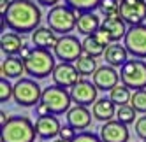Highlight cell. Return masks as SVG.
<instances>
[{"label":"cell","mask_w":146,"mask_h":142,"mask_svg":"<svg viewBox=\"0 0 146 142\" xmlns=\"http://www.w3.org/2000/svg\"><path fill=\"white\" fill-rule=\"evenodd\" d=\"M40 18L42 12L34 0H13L2 21H5L13 32L23 35L27 32H35L40 25Z\"/></svg>","instance_id":"6da1fadb"},{"label":"cell","mask_w":146,"mask_h":142,"mask_svg":"<svg viewBox=\"0 0 146 142\" xmlns=\"http://www.w3.org/2000/svg\"><path fill=\"white\" fill-rule=\"evenodd\" d=\"M35 125L27 116H13L0 130L2 142H35Z\"/></svg>","instance_id":"7a4b0ae2"},{"label":"cell","mask_w":146,"mask_h":142,"mask_svg":"<svg viewBox=\"0 0 146 142\" xmlns=\"http://www.w3.org/2000/svg\"><path fill=\"white\" fill-rule=\"evenodd\" d=\"M55 55L48 51V49H39V47H32L30 55L23 60L25 62V70L30 77L34 79H44L49 74L53 76L55 72Z\"/></svg>","instance_id":"3957f363"},{"label":"cell","mask_w":146,"mask_h":142,"mask_svg":"<svg viewBox=\"0 0 146 142\" xmlns=\"http://www.w3.org/2000/svg\"><path fill=\"white\" fill-rule=\"evenodd\" d=\"M46 19H48V26L55 34L70 35V32L76 28L78 23V12H74L67 4H58L53 9H49Z\"/></svg>","instance_id":"277c9868"},{"label":"cell","mask_w":146,"mask_h":142,"mask_svg":"<svg viewBox=\"0 0 146 142\" xmlns=\"http://www.w3.org/2000/svg\"><path fill=\"white\" fill-rule=\"evenodd\" d=\"M40 104H44L49 110V114L53 116H60V114H67L72 98H70V91H67V88H60L56 84L46 86L42 89V98H40Z\"/></svg>","instance_id":"5b68a950"},{"label":"cell","mask_w":146,"mask_h":142,"mask_svg":"<svg viewBox=\"0 0 146 142\" xmlns=\"http://www.w3.org/2000/svg\"><path fill=\"white\" fill-rule=\"evenodd\" d=\"M13 98H14V102L21 107H34V105L40 104L42 89L37 84V81L28 79V77H21V79H18L16 84H14Z\"/></svg>","instance_id":"8992f818"},{"label":"cell","mask_w":146,"mask_h":142,"mask_svg":"<svg viewBox=\"0 0 146 142\" xmlns=\"http://www.w3.org/2000/svg\"><path fill=\"white\" fill-rule=\"evenodd\" d=\"M120 83L134 91L146 89V62L129 60L120 68Z\"/></svg>","instance_id":"52a82bcc"},{"label":"cell","mask_w":146,"mask_h":142,"mask_svg":"<svg viewBox=\"0 0 146 142\" xmlns=\"http://www.w3.org/2000/svg\"><path fill=\"white\" fill-rule=\"evenodd\" d=\"M53 55L60 60V63L78 62L83 56V42L76 35H62L53 49Z\"/></svg>","instance_id":"ba28073f"},{"label":"cell","mask_w":146,"mask_h":142,"mask_svg":"<svg viewBox=\"0 0 146 142\" xmlns=\"http://www.w3.org/2000/svg\"><path fill=\"white\" fill-rule=\"evenodd\" d=\"M123 46L134 58H146V25L129 26Z\"/></svg>","instance_id":"9c48e42d"},{"label":"cell","mask_w":146,"mask_h":142,"mask_svg":"<svg viewBox=\"0 0 146 142\" xmlns=\"http://www.w3.org/2000/svg\"><path fill=\"white\" fill-rule=\"evenodd\" d=\"M120 18L129 26L144 25L146 0H123V2H120Z\"/></svg>","instance_id":"30bf717a"},{"label":"cell","mask_w":146,"mask_h":142,"mask_svg":"<svg viewBox=\"0 0 146 142\" xmlns=\"http://www.w3.org/2000/svg\"><path fill=\"white\" fill-rule=\"evenodd\" d=\"M97 86L92 83V81H85L81 79L79 83L70 88V98L76 105H83V107H88V105H93L97 102Z\"/></svg>","instance_id":"8fae6325"},{"label":"cell","mask_w":146,"mask_h":142,"mask_svg":"<svg viewBox=\"0 0 146 142\" xmlns=\"http://www.w3.org/2000/svg\"><path fill=\"white\" fill-rule=\"evenodd\" d=\"M51 77H53V84L60 88H74L81 81V74L72 63H58Z\"/></svg>","instance_id":"7c38bea8"},{"label":"cell","mask_w":146,"mask_h":142,"mask_svg":"<svg viewBox=\"0 0 146 142\" xmlns=\"http://www.w3.org/2000/svg\"><path fill=\"white\" fill-rule=\"evenodd\" d=\"M92 83L97 86L100 91H111L114 86L120 84V74L116 68L111 65H102L95 70V74L92 76Z\"/></svg>","instance_id":"4fadbf2b"},{"label":"cell","mask_w":146,"mask_h":142,"mask_svg":"<svg viewBox=\"0 0 146 142\" xmlns=\"http://www.w3.org/2000/svg\"><path fill=\"white\" fill-rule=\"evenodd\" d=\"M129 128L127 125L120 123L118 119L108 121L100 126V139L102 142H129Z\"/></svg>","instance_id":"5bb4252c"},{"label":"cell","mask_w":146,"mask_h":142,"mask_svg":"<svg viewBox=\"0 0 146 142\" xmlns=\"http://www.w3.org/2000/svg\"><path fill=\"white\" fill-rule=\"evenodd\" d=\"M127 23L123 21L120 16H109V18H104L102 19V25H100V32L106 34V37L109 39V42L114 44L118 42L120 39H125L127 35Z\"/></svg>","instance_id":"9a60e30c"},{"label":"cell","mask_w":146,"mask_h":142,"mask_svg":"<svg viewBox=\"0 0 146 142\" xmlns=\"http://www.w3.org/2000/svg\"><path fill=\"white\" fill-rule=\"evenodd\" d=\"M35 130H37V135L42 139V140H48V139H55L60 130H62V125L56 116L53 114H48V116H39L35 119Z\"/></svg>","instance_id":"2e32d148"},{"label":"cell","mask_w":146,"mask_h":142,"mask_svg":"<svg viewBox=\"0 0 146 142\" xmlns=\"http://www.w3.org/2000/svg\"><path fill=\"white\" fill-rule=\"evenodd\" d=\"M92 123V112L88 107L83 105H74L69 109L67 112V125L72 126L74 130H86Z\"/></svg>","instance_id":"e0dca14e"},{"label":"cell","mask_w":146,"mask_h":142,"mask_svg":"<svg viewBox=\"0 0 146 142\" xmlns=\"http://www.w3.org/2000/svg\"><path fill=\"white\" fill-rule=\"evenodd\" d=\"M56 34L51 30L49 26H39L35 32H32V44L39 49H55V46L58 44Z\"/></svg>","instance_id":"ac0fdd59"},{"label":"cell","mask_w":146,"mask_h":142,"mask_svg":"<svg viewBox=\"0 0 146 142\" xmlns=\"http://www.w3.org/2000/svg\"><path fill=\"white\" fill-rule=\"evenodd\" d=\"M0 47H2V53L7 55V56L19 55V53H21V49L25 47L23 35H19L16 32L2 34V37H0Z\"/></svg>","instance_id":"d6986e66"},{"label":"cell","mask_w":146,"mask_h":142,"mask_svg":"<svg viewBox=\"0 0 146 142\" xmlns=\"http://www.w3.org/2000/svg\"><path fill=\"white\" fill-rule=\"evenodd\" d=\"M100 18L93 12H86V14H78V23H76V28L78 32L83 34L85 37H90V35H95L99 30H100Z\"/></svg>","instance_id":"ffe728a7"},{"label":"cell","mask_w":146,"mask_h":142,"mask_svg":"<svg viewBox=\"0 0 146 142\" xmlns=\"http://www.w3.org/2000/svg\"><path fill=\"white\" fill-rule=\"evenodd\" d=\"M104 58H106V65H111V67H123L125 63L129 62V51L125 49V46L114 42V44H109L106 53H104Z\"/></svg>","instance_id":"44dd1931"},{"label":"cell","mask_w":146,"mask_h":142,"mask_svg":"<svg viewBox=\"0 0 146 142\" xmlns=\"http://www.w3.org/2000/svg\"><path fill=\"white\" fill-rule=\"evenodd\" d=\"M23 74H27V70H25V62L21 56H7L2 62V77L21 79Z\"/></svg>","instance_id":"7402d4cb"},{"label":"cell","mask_w":146,"mask_h":142,"mask_svg":"<svg viewBox=\"0 0 146 142\" xmlns=\"http://www.w3.org/2000/svg\"><path fill=\"white\" fill-rule=\"evenodd\" d=\"M92 114L95 119L108 123V121H113V116H116V105L109 98H99L92 105Z\"/></svg>","instance_id":"603a6c76"},{"label":"cell","mask_w":146,"mask_h":142,"mask_svg":"<svg viewBox=\"0 0 146 142\" xmlns=\"http://www.w3.org/2000/svg\"><path fill=\"white\" fill-rule=\"evenodd\" d=\"M64 2L78 14H86L93 12L95 9H100L104 0H64Z\"/></svg>","instance_id":"cb8c5ba5"},{"label":"cell","mask_w":146,"mask_h":142,"mask_svg":"<svg viewBox=\"0 0 146 142\" xmlns=\"http://www.w3.org/2000/svg\"><path fill=\"white\" fill-rule=\"evenodd\" d=\"M106 49H108V46H104L97 39V35L85 37V40H83V55H86V56H92V58L102 56L106 53Z\"/></svg>","instance_id":"d4e9b609"},{"label":"cell","mask_w":146,"mask_h":142,"mask_svg":"<svg viewBox=\"0 0 146 142\" xmlns=\"http://www.w3.org/2000/svg\"><path fill=\"white\" fill-rule=\"evenodd\" d=\"M130 98H132V93L130 89L125 86V84H118L114 86L111 91H109V100L116 105V107H121V105H129L130 104Z\"/></svg>","instance_id":"484cf974"},{"label":"cell","mask_w":146,"mask_h":142,"mask_svg":"<svg viewBox=\"0 0 146 142\" xmlns=\"http://www.w3.org/2000/svg\"><path fill=\"white\" fill-rule=\"evenodd\" d=\"M76 68H78V72H79L81 76H93L99 67H97L95 58L83 55V56L78 60V62H76Z\"/></svg>","instance_id":"4316f807"},{"label":"cell","mask_w":146,"mask_h":142,"mask_svg":"<svg viewBox=\"0 0 146 142\" xmlns=\"http://www.w3.org/2000/svg\"><path fill=\"white\" fill-rule=\"evenodd\" d=\"M116 119L123 125H132L135 121V109L129 104V105H121L116 107Z\"/></svg>","instance_id":"83f0119b"},{"label":"cell","mask_w":146,"mask_h":142,"mask_svg":"<svg viewBox=\"0 0 146 142\" xmlns=\"http://www.w3.org/2000/svg\"><path fill=\"white\" fill-rule=\"evenodd\" d=\"M130 105L135 109V112L146 114V89H137L132 93Z\"/></svg>","instance_id":"f1b7e54d"},{"label":"cell","mask_w":146,"mask_h":142,"mask_svg":"<svg viewBox=\"0 0 146 142\" xmlns=\"http://www.w3.org/2000/svg\"><path fill=\"white\" fill-rule=\"evenodd\" d=\"M102 14L109 18V16H120V4L116 0H104V4L100 5Z\"/></svg>","instance_id":"f546056e"},{"label":"cell","mask_w":146,"mask_h":142,"mask_svg":"<svg viewBox=\"0 0 146 142\" xmlns=\"http://www.w3.org/2000/svg\"><path fill=\"white\" fill-rule=\"evenodd\" d=\"M13 91H14V84H11L5 77L0 79V102H7L13 97Z\"/></svg>","instance_id":"4dcf8cb0"},{"label":"cell","mask_w":146,"mask_h":142,"mask_svg":"<svg viewBox=\"0 0 146 142\" xmlns=\"http://www.w3.org/2000/svg\"><path fill=\"white\" fill-rule=\"evenodd\" d=\"M76 137H78L76 130L72 128V126H69V125H64V126H62V130H60V133H58V139L65 140V142H72Z\"/></svg>","instance_id":"1f68e13d"},{"label":"cell","mask_w":146,"mask_h":142,"mask_svg":"<svg viewBox=\"0 0 146 142\" xmlns=\"http://www.w3.org/2000/svg\"><path fill=\"white\" fill-rule=\"evenodd\" d=\"M72 142H102L100 135H95L93 131H81Z\"/></svg>","instance_id":"d6a6232c"},{"label":"cell","mask_w":146,"mask_h":142,"mask_svg":"<svg viewBox=\"0 0 146 142\" xmlns=\"http://www.w3.org/2000/svg\"><path fill=\"white\" fill-rule=\"evenodd\" d=\"M135 135H137L143 142H146V116H141L135 121Z\"/></svg>","instance_id":"836d02e7"},{"label":"cell","mask_w":146,"mask_h":142,"mask_svg":"<svg viewBox=\"0 0 146 142\" xmlns=\"http://www.w3.org/2000/svg\"><path fill=\"white\" fill-rule=\"evenodd\" d=\"M9 7H11V2H9V0H0V12H2V18L7 14Z\"/></svg>","instance_id":"e575fe53"},{"label":"cell","mask_w":146,"mask_h":142,"mask_svg":"<svg viewBox=\"0 0 146 142\" xmlns=\"http://www.w3.org/2000/svg\"><path fill=\"white\" fill-rule=\"evenodd\" d=\"M35 110H37V116H48V114H49V110H48V107H46L44 104L35 105Z\"/></svg>","instance_id":"d590c367"},{"label":"cell","mask_w":146,"mask_h":142,"mask_svg":"<svg viewBox=\"0 0 146 142\" xmlns=\"http://www.w3.org/2000/svg\"><path fill=\"white\" fill-rule=\"evenodd\" d=\"M35 2H37V4H40V5H48V7L53 9L55 5H58L60 0H35Z\"/></svg>","instance_id":"8d00e7d4"},{"label":"cell","mask_w":146,"mask_h":142,"mask_svg":"<svg viewBox=\"0 0 146 142\" xmlns=\"http://www.w3.org/2000/svg\"><path fill=\"white\" fill-rule=\"evenodd\" d=\"M9 121V118H7V114H5V110H0V123H2V126Z\"/></svg>","instance_id":"74e56055"},{"label":"cell","mask_w":146,"mask_h":142,"mask_svg":"<svg viewBox=\"0 0 146 142\" xmlns=\"http://www.w3.org/2000/svg\"><path fill=\"white\" fill-rule=\"evenodd\" d=\"M53 142H65V140H62V139H55Z\"/></svg>","instance_id":"f35d334b"},{"label":"cell","mask_w":146,"mask_h":142,"mask_svg":"<svg viewBox=\"0 0 146 142\" xmlns=\"http://www.w3.org/2000/svg\"><path fill=\"white\" fill-rule=\"evenodd\" d=\"M116 2H118V4H120V2H123V0H116Z\"/></svg>","instance_id":"ab89813d"},{"label":"cell","mask_w":146,"mask_h":142,"mask_svg":"<svg viewBox=\"0 0 146 142\" xmlns=\"http://www.w3.org/2000/svg\"><path fill=\"white\" fill-rule=\"evenodd\" d=\"M37 142H44V140H37Z\"/></svg>","instance_id":"60d3db41"}]
</instances>
